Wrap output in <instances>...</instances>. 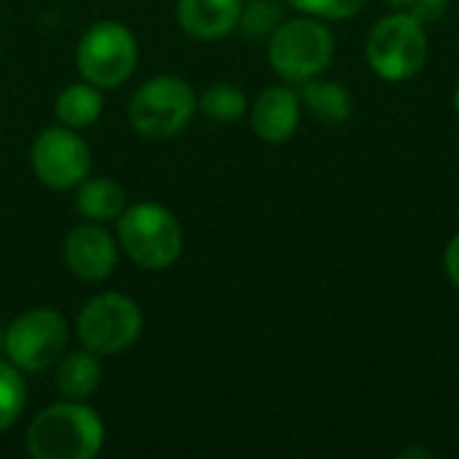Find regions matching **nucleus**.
<instances>
[{
	"mask_svg": "<svg viewBox=\"0 0 459 459\" xmlns=\"http://www.w3.org/2000/svg\"><path fill=\"white\" fill-rule=\"evenodd\" d=\"M105 425L83 401L43 409L27 428V452L35 459H91L102 452Z\"/></svg>",
	"mask_w": 459,
	"mask_h": 459,
	"instance_id": "nucleus-1",
	"label": "nucleus"
},
{
	"mask_svg": "<svg viewBox=\"0 0 459 459\" xmlns=\"http://www.w3.org/2000/svg\"><path fill=\"white\" fill-rule=\"evenodd\" d=\"M118 242L137 266L161 272L180 258L183 231L164 204L137 202L118 215Z\"/></svg>",
	"mask_w": 459,
	"mask_h": 459,
	"instance_id": "nucleus-2",
	"label": "nucleus"
},
{
	"mask_svg": "<svg viewBox=\"0 0 459 459\" xmlns=\"http://www.w3.org/2000/svg\"><path fill=\"white\" fill-rule=\"evenodd\" d=\"M194 110L196 97L183 78L156 75L134 91L129 102V121L134 132L148 140H169L191 124Z\"/></svg>",
	"mask_w": 459,
	"mask_h": 459,
	"instance_id": "nucleus-3",
	"label": "nucleus"
},
{
	"mask_svg": "<svg viewBox=\"0 0 459 459\" xmlns=\"http://www.w3.org/2000/svg\"><path fill=\"white\" fill-rule=\"evenodd\" d=\"M366 59L385 81H409L428 62V35L411 13H393L374 24L366 40Z\"/></svg>",
	"mask_w": 459,
	"mask_h": 459,
	"instance_id": "nucleus-4",
	"label": "nucleus"
},
{
	"mask_svg": "<svg viewBox=\"0 0 459 459\" xmlns=\"http://www.w3.org/2000/svg\"><path fill=\"white\" fill-rule=\"evenodd\" d=\"M75 65L83 81L97 89H116L137 67V38L121 22H97L81 35Z\"/></svg>",
	"mask_w": 459,
	"mask_h": 459,
	"instance_id": "nucleus-5",
	"label": "nucleus"
},
{
	"mask_svg": "<svg viewBox=\"0 0 459 459\" xmlns=\"http://www.w3.org/2000/svg\"><path fill=\"white\" fill-rule=\"evenodd\" d=\"M331 59L333 35L315 16L280 22L269 35V62L285 81H309L323 73Z\"/></svg>",
	"mask_w": 459,
	"mask_h": 459,
	"instance_id": "nucleus-6",
	"label": "nucleus"
},
{
	"mask_svg": "<svg viewBox=\"0 0 459 459\" xmlns=\"http://www.w3.org/2000/svg\"><path fill=\"white\" fill-rule=\"evenodd\" d=\"M67 320L48 307L22 312L3 333L8 360L27 374L46 371L59 363L67 347Z\"/></svg>",
	"mask_w": 459,
	"mask_h": 459,
	"instance_id": "nucleus-7",
	"label": "nucleus"
},
{
	"mask_svg": "<svg viewBox=\"0 0 459 459\" xmlns=\"http://www.w3.org/2000/svg\"><path fill=\"white\" fill-rule=\"evenodd\" d=\"M78 339L97 355H121L143 333V312L124 293H100L83 304L75 323Z\"/></svg>",
	"mask_w": 459,
	"mask_h": 459,
	"instance_id": "nucleus-8",
	"label": "nucleus"
},
{
	"mask_svg": "<svg viewBox=\"0 0 459 459\" xmlns=\"http://www.w3.org/2000/svg\"><path fill=\"white\" fill-rule=\"evenodd\" d=\"M30 161L43 186L51 191H67L86 180L91 169V151L75 129L59 124L38 132Z\"/></svg>",
	"mask_w": 459,
	"mask_h": 459,
	"instance_id": "nucleus-9",
	"label": "nucleus"
},
{
	"mask_svg": "<svg viewBox=\"0 0 459 459\" xmlns=\"http://www.w3.org/2000/svg\"><path fill=\"white\" fill-rule=\"evenodd\" d=\"M62 255L75 277L86 282H100L113 274L118 261V247L108 234V229L97 223H81L70 229V234L65 237Z\"/></svg>",
	"mask_w": 459,
	"mask_h": 459,
	"instance_id": "nucleus-10",
	"label": "nucleus"
},
{
	"mask_svg": "<svg viewBox=\"0 0 459 459\" xmlns=\"http://www.w3.org/2000/svg\"><path fill=\"white\" fill-rule=\"evenodd\" d=\"M301 118V97L288 86H269L253 105V132L264 143H285L293 137Z\"/></svg>",
	"mask_w": 459,
	"mask_h": 459,
	"instance_id": "nucleus-11",
	"label": "nucleus"
},
{
	"mask_svg": "<svg viewBox=\"0 0 459 459\" xmlns=\"http://www.w3.org/2000/svg\"><path fill=\"white\" fill-rule=\"evenodd\" d=\"M242 0H178V22L196 40H221L237 30Z\"/></svg>",
	"mask_w": 459,
	"mask_h": 459,
	"instance_id": "nucleus-12",
	"label": "nucleus"
},
{
	"mask_svg": "<svg viewBox=\"0 0 459 459\" xmlns=\"http://www.w3.org/2000/svg\"><path fill=\"white\" fill-rule=\"evenodd\" d=\"M102 382V363L100 355L91 350L62 355L56 363V390L67 401H86Z\"/></svg>",
	"mask_w": 459,
	"mask_h": 459,
	"instance_id": "nucleus-13",
	"label": "nucleus"
},
{
	"mask_svg": "<svg viewBox=\"0 0 459 459\" xmlns=\"http://www.w3.org/2000/svg\"><path fill=\"white\" fill-rule=\"evenodd\" d=\"M75 210L94 223L118 218L126 210L124 188L110 178H86L75 186Z\"/></svg>",
	"mask_w": 459,
	"mask_h": 459,
	"instance_id": "nucleus-14",
	"label": "nucleus"
},
{
	"mask_svg": "<svg viewBox=\"0 0 459 459\" xmlns=\"http://www.w3.org/2000/svg\"><path fill=\"white\" fill-rule=\"evenodd\" d=\"M102 108H105L102 89H97L89 81L65 86L54 102V113H56L59 124L70 126V129H86V126L97 124V118L102 116Z\"/></svg>",
	"mask_w": 459,
	"mask_h": 459,
	"instance_id": "nucleus-15",
	"label": "nucleus"
},
{
	"mask_svg": "<svg viewBox=\"0 0 459 459\" xmlns=\"http://www.w3.org/2000/svg\"><path fill=\"white\" fill-rule=\"evenodd\" d=\"M301 102L312 110L315 118L325 124H344L352 116V97L347 86L336 81H304L301 89Z\"/></svg>",
	"mask_w": 459,
	"mask_h": 459,
	"instance_id": "nucleus-16",
	"label": "nucleus"
},
{
	"mask_svg": "<svg viewBox=\"0 0 459 459\" xmlns=\"http://www.w3.org/2000/svg\"><path fill=\"white\" fill-rule=\"evenodd\" d=\"M199 108L210 121L218 124H234L247 113V97L234 83H212L199 97Z\"/></svg>",
	"mask_w": 459,
	"mask_h": 459,
	"instance_id": "nucleus-17",
	"label": "nucleus"
},
{
	"mask_svg": "<svg viewBox=\"0 0 459 459\" xmlns=\"http://www.w3.org/2000/svg\"><path fill=\"white\" fill-rule=\"evenodd\" d=\"M24 406H27L24 377L11 360L0 358V433H5L8 428L16 425Z\"/></svg>",
	"mask_w": 459,
	"mask_h": 459,
	"instance_id": "nucleus-18",
	"label": "nucleus"
},
{
	"mask_svg": "<svg viewBox=\"0 0 459 459\" xmlns=\"http://www.w3.org/2000/svg\"><path fill=\"white\" fill-rule=\"evenodd\" d=\"M280 22H282V5L277 0H250L247 5H242L239 24L250 38L272 35L280 27Z\"/></svg>",
	"mask_w": 459,
	"mask_h": 459,
	"instance_id": "nucleus-19",
	"label": "nucleus"
},
{
	"mask_svg": "<svg viewBox=\"0 0 459 459\" xmlns=\"http://www.w3.org/2000/svg\"><path fill=\"white\" fill-rule=\"evenodd\" d=\"M296 11L315 19H350L363 11L366 0H288Z\"/></svg>",
	"mask_w": 459,
	"mask_h": 459,
	"instance_id": "nucleus-20",
	"label": "nucleus"
},
{
	"mask_svg": "<svg viewBox=\"0 0 459 459\" xmlns=\"http://www.w3.org/2000/svg\"><path fill=\"white\" fill-rule=\"evenodd\" d=\"M409 13L411 16H417L422 24L425 22H438L444 13H446V8H449V0H411L409 3Z\"/></svg>",
	"mask_w": 459,
	"mask_h": 459,
	"instance_id": "nucleus-21",
	"label": "nucleus"
},
{
	"mask_svg": "<svg viewBox=\"0 0 459 459\" xmlns=\"http://www.w3.org/2000/svg\"><path fill=\"white\" fill-rule=\"evenodd\" d=\"M444 264H446V274H449V280L455 282V288H459V234L457 237H452V242L446 245Z\"/></svg>",
	"mask_w": 459,
	"mask_h": 459,
	"instance_id": "nucleus-22",
	"label": "nucleus"
},
{
	"mask_svg": "<svg viewBox=\"0 0 459 459\" xmlns=\"http://www.w3.org/2000/svg\"><path fill=\"white\" fill-rule=\"evenodd\" d=\"M401 457H430V452H425V449H411V452H403Z\"/></svg>",
	"mask_w": 459,
	"mask_h": 459,
	"instance_id": "nucleus-23",
	"label": "nucleus"
},
{
	"mask_svg": "<svg viewBox=\"0 0 459 459\" xmlns=\"http://www.w3.org/2000/svg\"><path fill=\"white\" fill-rule=\"evenodd\" d=\"M382 3H387V5H393V8H403V5H409L411 0H382Z\"/></svg>",
	"mask_w": 459,
	"mask_h": 459,
	"instance_id": "nucleus-24",
	"label": "nucleus"
},
{
	"mask_svg": "<svg viewBox=\"0 0 459 459\" xmlns=\"http://www.w3.org/2000/svg\"><path fill=\"white\" fill-rule=\"evenodd\" d=\"M455 110H457V116H459V83H457V89H455Z\"/></svg>",
	"mask_w": 459,
	"mask_h": 459,
	"instance_id": "nucleus-25",
	"label": "nucleus"
}]
</instances>
